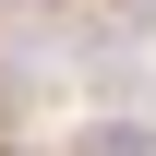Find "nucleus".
<instances>
[{"instance_id": "nucleus-1", "label": "nucleus", "mask_w": 156, "mask_h": 156, "mask_svg": "<svg viewBox=\"0 0 156 156\" xmlns=\"http://www.w3.org/2000/svg\"><path fill=\"white\" fill-rule=\"evenodd\" d=\"M72 156H156V120H144V108H108V120H72Z\"/></svg>"}]
</instances>
